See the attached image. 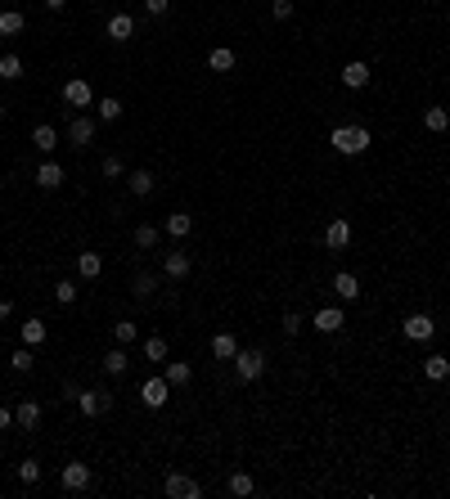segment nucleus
<instances>
[{
	"label": "nucleus",
	"instance_id": "f257e3e1",
	"mask_svg": "<svg viewBox=\"0 0 450 499\" xmlns=\"http://www.w3.org/2000/svg\"><path fill=\"white\" fill-rule=\"evenodd\" d=\"M333 149L342 158H356L369 149V126H333Z\"/></svg>",
	"mask_w": 450,
	"mask_h": 499
},
{
	"label": "nucleus",
	"instance_id": "f03ea898",
	"mask_svg": "<svg viewBox=\"0 0 450 499\" xmlns=\"http://www.w3.org/2000/svg\"><path fill=\"white\" fill-rule=\"evenodd\" d=\"M234 373H239L243 382H257V378L266 373V356H262V351H243V347H239V356H234Z\"/></svg>",
	"mask_w": 450,
	"mask_h": 499
},
{
	"label": "nucleus",
	"instance_id": "7ed1b4c3",
	"mask_svg": "<svg viewBox=\"0 0 450 499\" xmlns=\"http://www.w3.org/2000/svg\"><path fill=\"white\" fill-rule=\"evenodd\" d=\"M162 491H167L171 499H198V495H203V486H198L194 477H185V473H167Z\"/></svg>",
	"mask_w": 450,
	"mask_h": 499
},
{
	"label": "nucleus",
	"instance_id": "20e7f679",
	"mask_svg": "<svg viewBox=\"0 0 450 499\" xmlns=\"http://www.w3.org/2000/svg\"><path fill=\"white\" fill-rule=\"evenodd\" d=\"M140 400H145L149 409H162L171 400V382L167 378H149V382H140Z\"/></svg>",
	"mask_w": 450,
	"mask_h": 499
},
{
	"label": "nucleus",
	"instance_id": "39448f33",
	"mask_svg": "<svg viewBox=\"0 0 450 499\" xmlns=\"http://www.w3.org/2000/svg\"><path fill=\"white\" fill-rule=\"evenodd\" d=\"M401 329H405V338H410V342H428V338L437 333V320L419 311V315H405V324H401Z\"/></svg>",
	"mask_w": 450,
	"mask_h": 499
},
{
	"label": "nucleus",
	"instance_id": "423d86ee",
	"mask_svg": "<svg viewBox=\"0 0 450 499\" xmlns=\"http://www.w3.org/2000/svg\"><path fill=\"white\" fill-rule=\"evenodd\" d=\"M72 400L81 405L86 418H99V414H109V409H113V396H104V391H77Z\"/></svg>",
	"mask_w": 450,
	"mask_h": 499
},
{
	"label": "nucleus",
	"instance_id": "0eeeda50",
	"mask_svg": "<svg viewBox=\"0 0 450 499\" xmlns=\"http://www.w3.org/2000/svg\"><path fill=\"white\" fill-rule=\"evenodd\" d=\"M59 482H63V491H86L90 486V468L81 464V459H72V464H63V473H59Z\"/></svg>",
	"mask_w": 450,
	"mask_h": 499
},
{
	"label": "nucleus",
	"instance_id": "6e6552de",
	"mask_svg": "<svg viewBox=\"0 0 450 499\" xmlns=\"http://www.w3.org/2000/svg\"><path fill=\"white\" fill-rule=\"evenodd\" d=\"M347 243H351V225H347L342 216H333L329 229H324V247H329V252H342Z\"/></svg>",
	"mask_w": 450,
	"mask_h": 499
},
{
	"label": "nucleus",
	"instance_id": "1a4fd4ad",
	"mask_svg": "<svg viewBox=\"0 0 450 499\" xmlns=\"http://www.w3.org/2000/svg\"><path fill=\"white\" fill-rule=\"evenodd\" d=\"M63 99H68L72 108H90V104H95V90H90V81H81V76H72V81L63 85Z\"/></svg>",
	"mask_w": 450,
	"mask_h": 499
},
{
	"label": "nucleus",
	"instance_id": "9d476101",
	"mask_svg": "<svg viewBox=\"0 0 450 499\" xmlns=\"http://www.w3.org/2000/svg\"><path fill=\"white\" fill-rule=\"evenodd\" d=\"M68 140L81 149V144H90L95 140V117H86V113H77V117L68 122Z\"/></svg>",
	"mask_w": 450,
	"mask_h": 499
},
{
	"label": "nucleus",
	"instance_id": "9b49d317",
	"mask_svg": "<svg viewBox=\"0 0 450 499\" xmlns=\"http://www.w3.org/2000/svg\"><path fill=\"white\" fill-rule=\"evenodd\" d=\"M162 270H167V279H185V275H189V252H185V247L167 252V256H162Z\"/></svg>",
	"mask_w": 450,
	"mask_h": 499
},
{
	"label": "nucleus",
	"instance_id": "f8f14e48",
	"mask_svg": "<svg viewBox=\"0 0 450 499\" xmlns=\"http://www.w3.org/2000/svg\"><path fill=\"white\" fill-rule=\"evenodd\" d=\"M333 293H338L342 302H356V297H360V279L351 270H338V275H333Z\"/></svg>",
	"mask_w": 450,
	"mask_h": 499
},
{
	"label": "nucleus",
	"instance_id": "ddd939ff",
	"mask_svg": "<svg viewBox=\"0 0 450 499\" xmlns=\"http://www.w3.org/2000/svg\"><path fill=\"white\" fill-rule=\"evenodd\" d=\"M342 85H351V90L369 85V63H365V59H351L347 68H342Z\"/></svg>",
	"mask_w": 450,
	"mask_h": 499
},
{
	"label": "nucleus",
	"instance_id": "4468645a",
	"mask_svg": "<svg viewBox=\"0 0 450 499\" xmlns=\"http://www.w3.org/2000/svg\"><path fill=\"white\" fill-rule=\"evenodd\" d=\"M342 324H347V315H342L338 306H324V311H315V329H320V333H338Z\"/></svg>",
	"mask_w": 450,
	"mask_h": 499
},
{
	"label": "nucleus",
	"instance_id": "2eb2a0df",
	"mask_svg": "<svg viewBox=\"0 0 450 499\" xmlns=\"http://www.w3.org/2000/svg\"><path fill=\"white\" fill-rule=\"evenodd\" d=\"M109 36H113V41H131V36H136V18L118 9V14L109 18Z\"/></svg>",
	"mask_w": 450,
	"mask_h": 499
},
{
	"label": "nucleus",
	"instance_id": "dca6fc26",
	"mask_svg": "<svg viewBox=\"0 0 450 499\" xmlns=\"http://www.w3.org/2000/svg\"><path fill=\"white\" fill-rule=\"evenodd\" d=\"M36 185H41V189H59V185H63V167L45 158L41 167H36Z\"/></svg>",
	"mask_w": 450,
	"mask_h": 499
},
{
	"label": "nucleus",
	"instance_id": "f3484780",
	"mask_svg": "<svg viewBox=\"0 0 450 499\" xmlns=\"http://www.w3.org/2000/svg\"><path fill=\"white\" fill-rule=\"evenodd\" d=\"M14 423L23 432H36V423H41V405H36V400H23V405L14 409Z\"/></svg>",
	"mask_w": 450,
	"mask_h": 499
},
{
	"label": "nucleus",
	"instance_id": "a211bd4d",
	"mask_svg": "<svg viewBox=\"0 0 450 499\" xmlns=\"http://www.w3.org/2000/svg\"><path fill=\"white\" fill-rule=\"evenodd\" d=\"M32 144L45 153V158H50V153L59 149V131H54V126H45V122H41V126H32Z\"/></svg>",
	"mask_w": 450,
	"mask_h": 499
},
{
	"label": "nucleus",
	"instance_id": "6ab92c4d",
	"mask_svg": "<svg viewBox=\"0 0 450 499\" xmlns=\"http://www.w3.org/2000/svg\"><path fill=\"white\" fill-rule=\"evenodd\" d=\"M77 270H81V279H99L104 275V256L99 252H77Z\"/></svg>",
	"mask_w": 450,
	"mask_h": 499
},
{
	"label": "nucleus",
	"instance_id": "aec40b11",
	"mask_svg": "<svg viewBox=\"0 0 450 499\" xmlns=\"http://www.w3.org/2000/svg\"><path fill=\"white\" fill-rule=\"evenodd\" d=\"M127 185H131V194H136V198H149L153 194V171H145V167L127 171Z\"/></svg>",
	"mask_w": 450,
	"mask_h": 499
},
{
	"label": "nucleus",
	"instance_id": "412c9836",
	"mask_svg": "<svg viewBox=\"0 0 450 499\" xmlns=\"http://www.w3.org/2000/svg\"><path fill=\"white\" fill-rule=\"evenodd\" d=\"M212 356L216 360H234L239 356V338H234V333H216V338H212Z\"/></svg>",
	"mask_w": 450,
	"mask_h": 499
},
{
	"label": "nucleus",
	"instance_id": "4be33fe9",
	"mask_svg": "<svg viewBox=\"0 0 450 499\" xmlns=\"http://www.w3.org/2000/svg\"><path fill=\"white\" fill-rule=\"evenodd\" d=\"M127 369H131V356H127L122 347H113L109 356H104V373H113V378H122Z\"/></svg>",
	"mask_w": 450,
	"mask_h": 499
},
{
	"label": "nucleus",
	"instance_id": "5701e85b",
	"mask_svg": "<svg viewBox=\"0 0 450 499\" xmlns=\"http://www.w3.org/2000/svg\"><path fill=\"white\" fill-rule=\"evenodd\" d=\"M189 229H194V216L189 212H171L167 216V234L171 238H189Z\"/></svg>",
	"mask_w": 450,
	"mask_h": 499
},
{
	"label": "nucleus",
	"instance_id": "b1692460",
	"mask_svg": "<svg viewBox=\"0 0 450 499\" xmlns=\"http://www.w3.org/2000/svg\"><path fill=\"white\" fill-rule=\"evenodd\" d=\"M162 378H167L171 387H185V382L194 378V369H189L185 360H171V364H167V373H162Z\"/></svg>",
	"mask_w": 450,
	"mask_h": 499
},
{
	"label": "nucleus",
	"instance_id": "393cba45",
	"mask_svg": "<svg viewBox=\"0 0 450 499\" xmlns=\"http://www.w3.org/2000/svg\"><path fill=\"white\" fill-rule=\"evenodd\" d=\"M27 27V18L18 14V9H5V14H0V36H18Z\"/></svg>",
	"mask_w": 450,
	"mask_h": 499
},
{
	"label": "nucleus",
	"instance_id": "a878e982",
	"mask_svg": "<svg viewBox=\"0 0 450 499\" xmlns=\"http://www.w3.org/2000/svg\"><path fill=\"white\" fill-rule=\"evenodd\" d=\"M424 378H433V382L450 378V360H446V356H428V360H424Z\"/></svg>",
	"mask_w": 450,
	"mask_h": 499
},
{
	"label": "nucleus",
	"instance_id": "bb28decb",
	"mask_svg": "<svg viewBox=\"0 0 450 499\" xmlns=\"http://www.w3.org/2000/svg\"><path fill=\"white\" fill-rule=\"evenodd\" d=\"M207 63H212V72H230V68H234V50H230V45H221V50H212V54H207Z\"/></svg>",
	"mask_w": 450,
	"mask_h": 499
},
{
	"label": "nucleus",
	"instance_id": "cd10ccee",
	"mask_svg": "<svg viewBox=\"0 0 450 499\" xmlns=\"http://www.w3.org/2000/svg\"><path fill=\"white\" fill-rule=\"evenodd\" d=\"M18 76H23V59H18V54H5V59H0V81H18Z\"/></svg>",
	"mask_w": 450,
	"mask_h": 499
},
{
	"label": "nucleus",
	"instance_id": "c85d7f7f",
	"mask_svg": "<svg viewBox=\"0 0 450 499\" xmlns=\"http://www.w3.org/2000/svg\"><path fill=\"white\" fill-rule=\"evenodd\" d=\"M45 342V324L41 320H27L23 324V347H41Z\"/></svg>",
	"mask_w": 450,
	"mask_h": 499
},
{
	"label": "nucleus",
	"instance_id": "c756f323",
	"mask_svg": "<svg viewBox=\"0 0 450 499\" xmlns=\"http://www.w3.org/2000/svg\"><path fill=\"white\" fill-rule=\"evenodd\" d=\"M424 126H428V131H437V136H442V131L450 126V113H446V108H428V113H424Z\"/></svg>",
	"mask_w": 450,
	"mask_h": 499
},
{
	"label": "nucleus",
	"instance_id": "7c9ffc66",
	"mask_svg": "<svg viewBox=\"0 0 450 499\" xmlns=\"http://www.w3.org/2000/svg\"><path fill=\"white\" fill-rule=\"evenodd\" d=\"M9 364H14V373H32V364H36V356H32V347H18L14 356H9Z\"/></svg>",
	"mask_w": 450,
	"mask_h": 499
},
{
	"label": "nucleus",
	"instance_id": "2f4dec72",
	"mask_svg": "<svg viewBox=\"0 0 450 499\" xmlns=\"http://www.w3.org/2000/svg\"><path fill=\"white\" fill-rule=\"evenodd\" d=\"M18 482L36 486V482H41V464H36V459H23V464H18Z\"/></svg>",
	"mask_w": 450,
	"mask_h": 499
},
{
	"label": "nucleus",
	"instance_id": "473e14b6",
	"mask_svg": "<svg viewBox=\"0 0 450 499\" xmlns=\"http://www.w3.org/2000/svg\"><path fill=\"white\" fill-rule=\"evenodd\" d=\"M252 491H257V486H252V477H248V473H234V477H230V495L248 499V495H252Z\"/></svg>",
	"mask_w": 450,
	"mask_h": 499
},
{
	"label": "nucleus",
	"instance_id": "72a5a7b5",
	"mask_svg": "<svg viewBox=\"0 0 450 499\" xmlns=\"http://www.w3.org/2000/svg\"><path fill=\"white\" fill-rule=\"evenodd\" d=\"M145 356L158 364V360H167V338H158V333H153V338H145Z\"/></svg>",
	"mask_w": 450,
	"mask_h": 499
},
{
	"label": "nucleus",
	"instance_id": "f704fd0d",
	"mask_svg": "<svg viewBox=\"0 0 450 499\" xmlns=\"http://www.w3.org/2000/svg\"><path fill=\"white\" fill-rule=\"evenodd\" d=\"M136 247H158V225H136Z\"/></svg>",
	"mask_w": 450,
	"mask_h": 499
},
{
	"label": "nucleus",
	"instance_id": "c9c22d12",
	"mask_svg": "<svg viewBox=\"0 0 450 499\" xmlns=\"http://www.w3.org/2000/svg\"><path fill=\"white\" fill-rule=\"evenodd\" d=\"M104 176H109V180H127V162H122V158H113V153H109V158H104Z\"/></svg>",
	"mask_w": 450,
	"mask_h": 499
},
{
	"label": "nucleus",
	"instance_id": "e433bc0d",
	"mask_svg": "<svg viewBox=\"0 0 450 499\" xmlns=\"http://www.w3.org/2000/svg\"><path fill=\"white\" fill-rule=\"evenodd\" d=\"M113 338H118V347L136 342V324H131V320H118V324H113Z\"/></svg>",
	"mask_w": 450,
	"mask_h": 499
},
{
	"label": "nucleus",
	"instance_id": "4c0bfd02",
	"mask_svg": "<svg viewBox=\"0 0 450 499\" xmlns=\"http://www.w3.org/2000/svg\"><path fill=\"white\" fill-rule=\"evenodd\" d=\"M95 108H99V122H118L122 117V104L118 99H99Z\"/></svg>",
	"mask_w": 450,
	"mask_h": 499
},
{
	"label": "nucleus",
	"instance_id": "58836bf2",
	"mask_svg": "<svg viewBox=\"0 0 450 499\" xmlns=\"http://www.w3.org/2000/svg\"><path fill=\"white\" fill-rule=\"evenodd\" d=\"M54 297H59L63 306H72V302H77V284H72V279H59V284H54Z\"/></svg>",
	"mask_w": 450,
	"mask_h": 499
},
{
	"label": "nucleus",
	"instance_id": "ea45409f",
	"mask_svg": "<svg viewBox=\"0 0 450 499\" xmlns=\"http://www.w3.org/2000/svg\"><path fill=\"white\" fill-rule=\"evenodd\" d=\"M153 288H158V284H153V275H136V279H131V293H136V297H149Z\"/></svg>",
	"mask_w": 450,
	"mask_h": 499
},
{
	"label": "nucleus",
	"instance_id": "a19ab883",
	"mask_svg": "<svg viewBox=\"0 0 450 499\" xmlns=\"http://www.w3.org/2000/svg\"><path fill=\"white\" fill-rule=\"evenodd\" d=\"M167 9H171V0H145V14L149 18H162Z\"/></svg>",
	"mask_w": 450,
	"mask_h": 499
},
{
	"label": "nucleus",
	"instance_id": "79ce46f5",
	"mask_svg": "<svg viewBox=\"0 0 450 499\" xmlns=\"http://www.w3.org/2000/svg\"><path fill=\"white\" fill-rule=\"evenodd\" d=\"M275 18H280V23H284V18H293V0H275Z\"/></svg>",
	"mask_w": 450,
	"mask_h": 499
},
{
	"label": "nucleus",
	"instance_id": "37998d69",
	"mask_svg": "<svg viewBox=\"0 0 450 499\" xmlns=\"http://www.w3.org/2000/svg\"><path fill=\"white\" fill-rule=\"evenodd\" d=\"M302 329V320H298V311H289V315H284V333H298Z\"/></svg>",
	"mask_w": 450,
	"mask_h": 499
},
{
	"label": "nucleus",
	"instance_id": "c03bdc74",
	"mask_svg": "<svg viewBox=\"0 0 450 499\" xmlns=\"http://www.w3.org/2000/svg\"><path fill=\"white\" fill-rule=\"evenodd\" d=\"M9 423H14V414H9V409H5V405H0V432H5Z\"/></svg>",
	"mask_w": 450,
	"mask_h": 499
},
{
	"label": "nucleus",
	"instance_id": "a18cd8bd",
	"mask_svg": "<svg viewBox=\"0 0 450 499\" xmlns=\"http://www.w3.org/2000/svg\"><path fill=\"white\" fill-rule=\"evenodd\" d=\"M63 5H68V0H45V9H63Z\"/></svg>",
	"mask_w": 450,
	"mask_h": 499
},
{
	"label": "nucleus",
	"instance_id": "49530a36",
	"mask_svg": "<svg viewBox=\"0 0 450 499\" xmlns=\"http://www.w3.org/2000/svg\"><path fill=\"white\" fill-rule=\"evenodd\" d=\"M5 315H9V302H0V320H5Z\"/></svg>",
	"mask_w": 450,
	"mask_h": 499
},
{
	"label": "nucleus",
	"instance_id": "de8ad7c7",
	"mask_svg": "<svg viewBox=\"0 0 450 499\" xmlns=\"http://www.w3.org/2000/svg\"><path fill=\"white\" fill-rule=\"evenodd\" d=\"M0 185H5V176H0Z\"/></svg>",
	"mask_w": 450,
	"mask_h": 499
}]
</instances>
